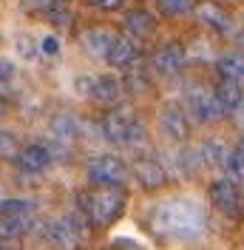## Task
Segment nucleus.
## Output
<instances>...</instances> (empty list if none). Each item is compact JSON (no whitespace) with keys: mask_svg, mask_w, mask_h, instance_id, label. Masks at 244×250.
Here are the masks:
<instances>
[{"mask_svg":"<svg viewBox=\"0 0 244 250\" xmlns=\"http://www.w3.org/2000/svg\"><path fill=\"white\" fill-rule=\"evenodd\" d=\"M151 228L159 239L173 242H196L207 230V216L190 199H168L151 216Z\"/></svg>","mask_w":244,"mask_h":250,"instance_id":"nucleus-1","label":"nucleus"},{"mask_svg":"<svg viewBox=\"0 0 244 250\" xmlns=\"http://www.w3.org/2000/svg\"><path fill=\"white\" fill-rule=\"evenodd\" d=\"M128 208V190L122 185H88L77 193V213L91 230H108Z\"/></svg>","mask_w":244,"mask_h":250,"instance_id":"nucleus-2","label":"nucleus"},{"mask_svg":"<svg viewBox=\"0 0 244 250\" xmlns=\"http://www.w3.org/2000/svg\"><path fill=\"white\" fill-rule=\"evenodd\" d=\"M100 131L111 145H120V148H142L148 142V128L142 117L125 105L105 108V114L100 117Z\"/></svg>","mask_w":244,"mask_h":250,"instance_id":"nucleus-3","label":"nucleus"},{"mask_svg":"<svg viewBox=\"0 0 244 250\" xmlns=\"http://www.w3.org/2000/svg\"><path fill=\"white\" fill-rule=\"evenodd\" d=\"M37 219V205L29 199H6L0 202V245L20 242Z\"/></svg>","mask_w":244,"mask_h":250,"instance_id":"nucleus-4","label":"nucleus"},{"mask_svg":"<svg viewBox=\"0 0 244 250\" xmlns=\"http://www.w3.org/2000/svg\"><path fill=\"white\" fill-rule=\"evenodd\" d=\"M88 225L80 213H62L40 225V236L51 248H80L88 236Z\"/></svg>","mask_w":244,"mask_h":250,"instance_id":"nucleus-5","label":"nucleus"},{"mask_svg":"<svg viewBox=\"0 0 244 250\" xmlns=\"http://www.w3.org/2000/svg\"><path fill=\"white\" fill-rule=\"evenodd\" d=\"M184 111L199 125H213V123L224 120V111L219 108L213 88L202 85V83H193V85L184 88Z\"/></svg>","mask_w":244,"mask_h":250,"instance_id":"nucleus-6","label":"nucleus"},{"mask_svg":"<svg viewBox=\"0 0 244 250\" xmlns=\"http://www.w3.org/2000/svg\"><path fill=\"white\" fill-rule=\"evenodd\" d=\"M187 65V48L182 40H165L148 54V68L156 77H176Z\"/></svg>","mask_w":244,"mask_h":250,"instance_id":"nucleus-7","label":"nucleus"},{"mask_svg":"<svg viewBox=\"0 0 244 250\" xmlns=\"http://www.w3.org/2000/svg\"><path fill=\"white\" fill-rule=\"evenodd\" d=\"M128 173H131L128 162L117 154H100L88 159V165H85L88 185H125Z\"/></svg>","mask_w":244,"mask_h":250,"instance_id":"nucleus-8","label":"nucleus"},{"mask_svg":"<svg viewBox=\"0 0 244 250\" xmlns=\"http://www.w3.org/2000/svg\"><path fill=\"white\" fill-rule=\"evenodd\" d=\"M54 156H57L54 154V145H48V142H26V145L15 148L12 162H15V168L20 173L37 176V173H43V171L51 168Z\"/></svg>","mask_w":244,"mask_h":250,"instance_id":"nucleus-9","label":"nucleus"},{"mask_svg":"<svg viewBox=\"0 0 244 250\" xmlns=\"http://www.w3.org/2000/svg\"><path fill=\"white\" fill-rule=\"evenodd\" d=\"M207 199H210V205H213L222 216L236 219L242 213L244 193H242V188H239V182H233L230 176H219V179H213L207 185Z\"/></svg>","mask_w":244,"mask_h":250,"instance_id":"nucleus-10","label":"nucleus"},{"mask_svg":"<svg viewBox=\"0 0 244 250\" xmlns=\"http://www.w3.org/2000/svg\"><path fill=\"white\" fill-rule=\"evenodd\" d=\"M102 60H105L111 68H120V71H125V68H131V65H137V62L142 60V43H139L137 37H131V34H122V31H117Z\"/></svg>","mask_w":244,"mask_h":250,"instance_id":"nucleus-11","label":"nucleus"},{"mask_svg":"<svg viewBox=\"0 0 244 250\" xmlns=\"http://www.w3.org/2000/svg\"><path fill=\"white\" fill-rule=\"evenodd\" d=\"M159 128L176 145H182V142L190 140V117H187L184 105H179V103H165L159 108Z\"/></svg>","mask_w":244,"mask_h":250,"instance_id":"nucleus-12","label":"nucleus"},{"mask_svg":"<svg viewBox=\"0 0 244 250\" xmlns=\"http://www.w3.org/2000/svg\"><path fill=\"white\" fill-rule=\"evenodd\" d=\"M122 80L114 77V74H97V77L88 80V85H85V97L91 100L94 105H100V108H111V105H120L122 103Z\"/></svg>","mask_w":244,"mask_h":250,"instance_id":"nucleus-13","label":"nucleus"},{"mask_svg":"<svg viewBox=\"0 0 244 250\" xmlns=\"http://www.w3.org/2000/svg\"><path fill=\"white\" fill-rule=\"evenodd\" d=\"M131 173H134V179L139 182V188L145 193H156V190H162L168 185V168L156 156H139L134 162V168H131Z\"/></svg>","mask_w":244,"mask_h":250,"instance_id":"nucleus-14","label":"nucleus"},{"mask_svg":"<svg viewBox=\"0 0 244 250\" xmlns=\"http://www.w3.org/2000/svg\"><path fill=\"white\" fill-rule=\"evenodd\" d=\"M122 29H125V34L137 37L139 43H142V40H151L153 34H156V29H159V17L153 15L151 9L137 6V9H128V12L122 15Z\"/></svg>","mask_w":244,"mask_h":250,"instance_id":"nucleus-15","label":"nucleus"},{"mask_svg":"<svg viewBox=\"0 0 244 250\" xmlns=\"http://www.w3.org/2000/svg\"><path fill=\"white\" fill-rule=\"evenodd\" d=\"M193 15L199 17V23L204 29L216 31V34H227L233 29V15H230L222 3H216V0H199Z\"/></svg>","mask_w":244,"mask_h":250,"instance_id":"nucleus-16","label":"nucleus"},{"mask_svg":"<svg viewBox=\"0 0 244 250\" xmlns=\"http://www.w3.org/2000/svg\"><path fill=\"white\" fill-rule=\"evenodd\" d=\"M114 34H117L114 26L91 23V26H85V29L80 31V46H82V51H85L88 57H100V60H102L108 46H111V40H114Z\"/></svg>","mask_w":244,"mask_h":250,"instance_id":"nucleus-17","label":"nucleus"},{"mask_svg":"<svg viewBox=\"0 0 244 250\" xmlns=\"http://www.w3.org/2000/svg\"><path fill=\"white\" fill-rule=\"evenodd\" d=\"M213 94H216V103H219V108L224 111V117H230V114L236 111V105L242 103L244 85L239 83V80H224V77H219V83L213 85Z\"/></svg>","mask_w":244,"mask_h":250,"instance_id":"nucleus-18","label":"nucleus"},{"mask_svg":"<svg viewBox=\"0 0 244 250\" xmlns=\"http://www.w3.org/2000/svg\"><path fill=\"white\" fill-rule=\"evenodd\" d=\"M227 151H230V148L219 140V137L204 140V142H202V148H199V162H202V168H210V171H224Z\"/></svg>","mask_w":244,"mask_h":250,"instance_id":"nucleus-19","label":"nucleus"},{"mask_svg":"<svg viewBox=\"0 0 244 250\" xmlns=\"http://www.w3.org/2000/svg\"><path fill=\"white\" fill-rule=\"evenodd\" d=\"M216 74L224 77V80H239V83H244V48L224 51L216 60Z\"/></svg>","mask_w":244,"mask_h":250,"instance_id":"nucleus-20","label":"nucleus"},{"mask_svg":"<svg viewBox=\"0 0 244 250\" xmlns=\"http://www.w3.org/2000/svg\"><path fill=\"white\" fill-rule=\"evenodd\" d=\"M137 65H139V62H137ZM137 65L125 68L128 74L122 77V88H125V91H131L134 97H139V94H142V97H148V94H153V83H151V77H148L145 71L139 74V71H137Z\"/></svg>","mask_w":244,"mask_h":250,"instance_id":"nucleus-21","label":"nucleus"},{"mask_svg":"<svg viewBox=\"0 0 244 250\" xmlns=\"http://www.w3.org/2000/svg\"><path fill=\"white\" fill-rule=\"evenodd\" d=\"M199 0H156V12L159 17H168V20H179V17L193 15Z\"/></svg>","mask_w":244,"mask_h":250,"instance_id":"nucleus-22","label":"nucleus"},{"mask_svg":"<svg viewBox=\"0 0 244 250\" xmlns=\"http://www.w3.org/2000/svg\"><path fill=\"white\" fill-rule=\"evenodd\" d=\"M224 171L233 182L244 185V140H239L233 148L227 151V159H224Z\"/></svg>","mask_w":244,"mask_h":250,"instance_id":"nucleus-23","label":"nucleus"},{"mask_svg":"<svg viewBox=\"0 0 244 250\" xmlns=\"http://www.w3.org/2000/svg\"><path fill=\"white\" fill-rule=\"evenodd\" d=\"M51 131H54V137L60 142H74L77 134H80V123H77V117H71V114H60V117H54Z\"/></svg>","mask_w":244,"mask_h":250,"instance_id":"nucleus-24","label":"nucleus"},{"mask_svg":"<svg viewBox=\"0 0 244 250\" xmlns=\"http://www.w3.org/2000/svg\"><path fill=\"white\" fill-rule=\"evenodd\" d=\"M60 3L65 0H20V9L26 12V15H34V17H46L51 9H57Z\"/></svg>","mask_w":244,"mask_h":250,"instance_id":"nucleus-25","label":"nucleus"},{"mask_svg":"<svg viewBox=\"0 0 244 250\" xmlns=\"http://www.w3.org/2000/svg\"><path fill=\"white\" fill-rule=\"evenodd\" d=\"M62 51V43L57 34H46L40 43H37V54H43V57H48V60H57Z\"/></svg>","mask_w":244,"mask_h":250,"instance_id":"nucleus-26","label":"nucleus"},{"mask_svg":"<svg viewBox=\"0 0 244 250\" xmlns=\"http://www.w3.org/2000/svg\"><path fill=\"white\" fill-rule=\"evenodd\" d=\"M88 9H94V12H105V15H111V12H120L122 6H125V0H82Z\"/></svg>","mask_w":244,"mask_h":250,"instance_id":"nucleus-27","label":"nucleus"},{"mask_svg":"<svg viewBox=\"0 0 244 250\" xmlns=\"http://www.w3.org/2000/svg\"><path fill=\"white\" fill-rule=\"evenodd\" d=\"M17 77V68H15V62L9 60V57H3L0 54V85H12Z\"/></svg>","mask_w":244,"mask_h":250,"instance_id":"nucleus-28","label":"nucleus"},{"mask_svg":"<svg viewBox=\"0 0 244 250\" xmlns=\"http://www.w3.org/2000/svg\"><path fill=\"white\" fill-rule=\"evenodd\" d=\"M17 148V137L12 134V131H6V128H0V154H15Z\"/></svg>","mask_w":244,"mask_h":250,"instance_id":"nucleus-29","label":"nucleus"},{"mask_svg":"<svg viewBox=\"0 0 244 250\" xmlns=\"http://www.w3.org/2000/svg\"><path fill=\"white\" fill-rule=\"evenodd\" d=\"M17 51H20L26 60H29V57L34 60V57H37V43H34L31 37H26V34H23V37H17Z\"/></svg>","mask_w":244,"mask_h":250,"instance_id":"nucleus-30","label":"nucleus"},{"mask_svg":"<svg viewBox=\"0 0 244 250\" xmlns=\"http://www.w3.org/2000/svg\"><path fill=\"white\" fill-rule=\"evenodd\" d=\"M230 117H236V120H242V123H244V97H242V103L236 105V111H233Z\"/></svg>","mask_w":244,"mask_h":250,"instance_id":"nucleus-31","label":"nucleus"},{"mask_svg":"<svg viewBox=\"0 0 244 250\" xmlns=\"http://www.w3.org/2000/svg\"><path fill=\"white\" fill-rule=\"evenodd\" d=\"M236 43H239V46L244 48V23L239 26V31H236Z\"/></svg>","mask_w":244,"mask_h":250,"instance_id":"nucleus-32","label":"nucleus"},{"mask_svg":"<svg viewBox=\"0 0 244 250\" xmlns=\"http://www.w3.org/2000/svg\"><path fill=\"white\" fill-rule=\"evenodd\" d=\"M114 248H137V242H128V239H122V242H114Z\"/></svg>","mask_w":244,"mask_h":250,"instance_id":"nucleus-33","label":"nucleus"},{"mask_svg":"<svg viewBox=\"0 0 244 250\" xmlns=\"http://www.w3.org/2000/svg\"><path fill=\"white\" fill-rule=\"evenodd\" d=\"M6 114V103H3V97H0V117Z\"/></svg>","mask_w":244,"mask_h":250,"instance_id":"nucleus-34","label":"nucleus"},{"mask_svg":"<svg viewBox=\"0 0 244 250\" xmlns=\"http://www.w3.org/2000/svg\"><path fill=\"white\" fill-rule=\"evenodd\" d=\"M239 216H242V219H244V199H242V213H239Z\"/></svg>","mask_w":244,"mask_h":250,"instance_id":"nucleus-35","label":"nucleus"}]
</instances>
